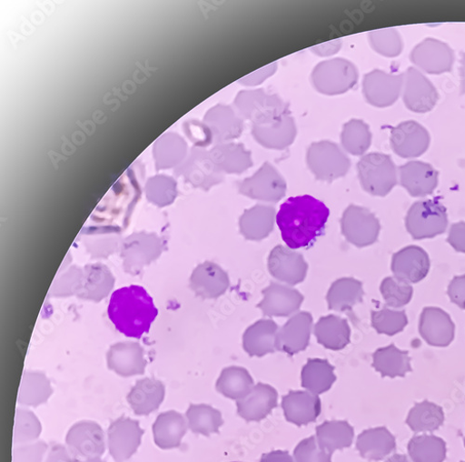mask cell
I'll return each instance as SVG.
<instances>
[{
	"label": "cell",
	"mask_w": 465,
	"mask_h": 462,
	"mask_svg": "<svg viewBox=\"0 0 465 462\" xmlns=\"http://www.w3.org/2000/svg\"><path fill=\"white\" fill-rule=\"evenodd\" d=\"M334 367L327 360L309 359L302 370V387L315 396L328 392L336 381Z\"/></svg>",
	"instance_id": "d590c367"
},
{
	"label": "cell",
	"mask_w": 465,
	"mask_h": 462,
	"mask_svg": "<svg viewBox=\"0 0 465 462\" xmlns=\"http://www.w3.org/2000/svg\"><path fill=\"white\" fill-rule=\"evenodd\" d=\"M82 462H105V461H104L100 457H95V458L86 459Z\"/></svg>",
	"instance_id": "be15d7a7"
},
{
	"label": "cell",
	"mask_w": 465,
	"mask_h": 462,
	"mask_svg": "<svg viewBox=\"0 0 465 462\" xmlns=\"http://www.w3.org/2000/svg\"><path fill=\"white\" fill-rule=\"evenodd\" d=\"M330 216L324 203L310 196L288 199L280 208L277 224L291 249L312 246L320 237Z\"/></svg>",
	"instance_id": "6da1fadb"
},
{
	"label": "cell",
	"mask_w": 465,
	"mask_h": 462,
	"mask_svg": "<svg viewBox=\"0 0 465 462\" xmlns=\"http://www.w3.org/2000/svg\"><path fill=\"white\" fill-rule=\"evenodd\" d=\"M43 432L42 423L36 416L27 409H17L15 413L14 441L25 445L40 437Z\"/></svg>",
	"instance_id": "c3c4849f"
},
{
	"label": "cell",
	"mask_w": 465,
	"mask_h": 462,
	"mask_svg": "<svg viewBox=\"0 0 465 462\" xmlns=\"http://www.w3.org/2000/svg\"><path fill=\"white\" fill-rule=\"evenodd\" d=\"M313 317L302 312L292 317L278 332L276 348L291 357L303 352L312 336Z\"/></svg>",
	"instance_id": "ac0fdd59"
},
{
	"label": "cell",
	"mask_w": 465,
	"mask_h": 462,
	"mask_svg": "<svg viewBox=\"0 0 465 462\" xmlns=\"http://www.w3.org/2000/svg\"><path fill=\"white\" fill-rule=\"evenodd\" d=\"M230 286L228 275L214 262L206 261L199 265L190 278V287L204 299H214L223 296Z\"/></svg>",
	"instance_id": "44dd1931"
},
{
	"label": "cell",
	"mask_w": 465,
	"mask_h": 462,
	"mask_svg": "<svg viewBox=\"0 0 465 462\" xmlns=\"http://www.w3.org/2000/svg\"><path fill=\"white\" fill-rule=\"evenodd\" d=\"M460 93L465 95V53L460 59Z\"/></svg>",
	"instance_id": "94428289"
},
{
	"label": "cell",
	"mask_w": 465,
	"mask_h": 462,
	"mask_svg": "<svg viewBox=\"0 0 465 462\" xmlns=\"http://www.w3.org/2000/svg\"><path fill=\"white\" fill-rule=\"evenodd\" d=\"M53 395L50 380L42 373H25L23 377L18 402L22 406L37 407L46 403Z\"/></svg>",
	"instance_id": "7bdbcfd3"
},
{
	"label": "cell",
	"mask_w": 465,
	"mask_h": 462,
	"mask_svg": "<svg viewBox=\"0 0 465 462\" xmlns=\"http://www.w3.org/2000/svg\"><path fill=\"white\" fill-rule=\"evenodd\" d=\"M372 359V367L382 377H405L412 371L408 352L399 350L394 344L377 350Z\"/></svg>",
	"instance_id": "ab89813d"
},
{
	"label": "cell",
	"mask_w": 465,
	"mask_h": 462,
	"mask_svg": "<svg viewBox=\"0 0 465 462\" xmlns=\"http://www.w3.org/2000/svg\"><path fill=\"white\" fill-rule=\"evenodd\" d=\"M396 438L385 427L364 431L357 441L361 455L370 460H381L396 449Z\"/></svg>",
	"instance_id": "836d02e7"
},
{
	"label": "cell",
	"mask_w": 465,
	"mask_h": 462,
	"mask_svg": "<svg viewBox=\"0 0 465 462\" xmlns=\"http://www.w3.org/2000/svg\"><path fill=\"white\" fill-rule=\"evenodd\" d=\"M430 259L423 249L408 246L396 253L392 260L395 277L408 284H417L428 276Z\"/></svg>",
	"instance_id": "ffe728a7"
},
{
	"label": "cell",
	"mask_w": 465,
	"mask_h": 462,
	"mask_svg": "<svg viewBox=\"0 0 465 462\" xmlns=\"http://www.w3.org/2000/svg\"><path fill=\"white\" fill-rule=\"evenodd\" d=\"M47 449L44 441L22 445L14 450L13 462H42Z\"/></svg>",
	"instance_id": "f5cc1de1"
},
{
	"label": "cell",
	"mask_w": 465,
	"mask_h": 462,
	"mask_svg": "<svg viewBox=\"0 0 465 462\" xmlns=\"http://www.w3.org/2000/svg\"><path fill=\"white\" fill-rule=\"evenodd\" d=\"M461 462H465V461H461Z\"/></svg>",
	"instance_id": "03108f58"
},
{
	"label": "cell",
	"mask_w": 465,
	"mask_h": 462,
	"mask_svg": "<svg viewBox=\"0 0 465 462\" xmlns=\"http://www.w3.org/2000/svg\"><path fill=\"white\" fill-rule=\"evenodd\" d=\"M402 94L406 106L415 113L432 110L439 100L436 87L414 67H410L405 74Z\"/></svg>",
	"instance_id": "9a60e30c"
},
{
	"label": "cell",
	"mask_w": 465,
	"mask_h": 462,
	"mask_svg": "<svg viewBox=\"0 0 465 462\" xmlns=\"http://www.w3.org/2000/svg\"><path fill=\"white\" fill-rule=\"evenodd\" d=\"M188 428L195 434L209 437L217 434L223 425L222 413L209 405H190L185 414Z\"/></svg>",
	"instance_id": "b9f144b4"
},
{
	"label": "cell",
	"mask_w": 465,
	"mask_h": 462,
	"mask_svg": "<svg viewBox=\"0 0 465 462\" xmlns=\"http://www.w3.org/2000/svg\"><path fill=\"white\" fill-rule=\"evenodd\" d=\"M107 366L123 377L142 375L146 367L143 350L134 342L114 344L107 354Z\"/></svg>",
	"instance_id": "cb8c5ba5"
},
{
	"label": "cell",
	"mask_w": 465,
	"mask_h": 462,
	"mask_svg": "<svg viewBox=\"0 0 465 462\" xmlns=\"http://www.w3.org/2000/svg\"><path fill=\"white\" fill-rule=\"evenodd\" d=\"M286 419L297 427L314 422L322 413V401L309 392L291 391L282 399Z\"/></svg>",
	"instance_id": "484cf974"
},
{
	"label": "cell",
	"mask_w": 465,
	"mask_h": 462,
	"mask_svg": "<svg viewBox=\"0 0 465 462\" xmlns=\"http://www.w3.org/2000/svg\"><path fill=\"white\" fill-rule=\"evenodd\" d=\"M107 314L112 324L122 334L141 338L149 331L159 311L147 291L134 285L112 294Z\"/></svg>",
	"instance_id": "7a4b0ae2"
},
{
	"label": "cell",
	"mask_w": 465,
	"mask_h": 462,
	"mask_svg": "<svg viewBox=\"0 0 465 462\" xmlns=\"http://www.w3.org/2000/svg\"><path fill=\"white\" fill-rule=\"evenodd\" d=\"M405 75L373 70L365 75L363 94L373 106L387 107L397 102L403 91Z\"/></svg>",
	"instance_id": "7c38bea8"
},
{
	"label": "cell",
	"mask_w": 465,
	"mask_h": 462,
	"mask_svg": "<svg viewBox=\"0 0 465 462\" xmlns=\"http://www.w3.org/2000/svg\"><path fill=\"white\" fill-rule=\"evenodd\" d=\"M443 409L429 401L416 404L407 418V425L414 433L434 432L443 425Z\"/></svg>",
	"instance_id": "ee69618b"
},
{
	"label": "cell",
	"mask_w": 465,
	"mask_h": 462,
	"mask_svg": "<svg viewBox=\"0 0 465 462\" xmlns=\"http://www.w3.org/2000/svg\"><path fill=\"white\" fill-rule=\"evenodd\" d=\"M276 209L272 206L257 205L244 212L240 219L241 234L249 241H261L269 236L274 229Z\"/></svg>",
	"instance_id": "f546056e"
},
{
	"label": "cell",
	"mask_w": 465,
	"mask_h": 462,
	"mask_svg": "<svg viewBox=\"0 0 465 462\" xmlns=\"http://www.w3.org/2000/svg\"><path fill=\"white\" fill-rule=\"evenodd\" d=\"M410 58L420 70L436 75L451 71L455 60L452 49L435 38H425L411 51Z\"/></svg>",
	"instance_id": "4fadbf2b"
},
{
	"label": "cell",
	"mask_w": 465,
	"mask_h": 462,
	"mask_svg": "<svg viewBox=\"0 0 465 462\" xmlns=\"http://www.w3.org/2000/svg\"><path fill=\"white\" fill-rule=\"evenodd\" d=\"M268 269L275 279L293 286L304 281L308 264L300 253L278 246L269 255Z\"/></svg>",
	"instance_id": "5bb4252c"
},
{
	"label": "cell",
	"mask_w": 465,
	"mask_h": 462,
	"mask_svg": "<svg viewBox=\"0 0 465 462\" xmlns=\"http://www.w3.org/2000/svg\"><path fill=\"white\" fill-rule=\"evenodd\" d=\"M341 233L346 241L357 247H366L376 243L381 225L368 209L351 206L341 219Z\"/></svg>",
	"instance_id": "9c48e42d"
},
{
	"label": "cell",
	"mask_w": 465,
	"mask_h": 462,
	"mask_svg": "<svg viewBox=\"0 0 465 462\" xmlns=\"http://www.w3.org/2000/svg\"><path fill=\"white\" fill-rule=\"evenodd\" d=\"M362 187L373 196H389L398 184V169L389 156L370 153L358 164Z\"/></svg>",
	"instance_id": "277c9868"
},
{
	"label": "cell",
	"mask_w": 465,
	"mask_h": 462,
	"mask_svg": "<svg viewBox=\"0 0 465 462\" xmlns=\"http://www.w3.org/2000/svg\"><path fill=\"white\" fill-rule=\"evenodd\" d=\"M188 429L184 417L174 410L162 413L153 426V441L162 449L179 447Z\"/></svg>",
	"instance_id": "83f0119b"
},
{
	"label": "cell",
	"mask_w": 465,
	"mask_h": 462,
	"mask_svg": "<svg viewBox=\"0 0 465 462\" xmlns=\"http://www.w3.org/2000/svg\"><path fill=\"white\" fill-rule=\"evenodd\" d=\"M450 300L465 310V276L455 277L448 289Z\"/></svg>",
	"instance_id": "11a10c76"
},
{
	"label": "cell",
	"mask_w": 465,
	"mask_h": 462,
	"mask_svg": "<svg viewBox=\"0 0 465 462\" xmlns=\"http://www.w3.org/2000/svg\"><path fill=\"white\" fill-rule=\"evenodd\" d=\"M279 326L273 320L262 319L250 326L243 336V348L252 357H262L277 350Z\"/></svg>",
	"instance_id": "f1b7e54d"
},
{
	"label": "cell",
	"mask_w": 465,
	"mask_h": 462,
	"mask_svg": "<svg viewBox=\"0 0 465 462\" xmlns=\"http://www.w3.org/2000/svg\"><path fill=\"white\" fill-rule=\"evenodd\" d=\"M296 135V126L290 114L273 125L252 127V136L255 140L270 149L287 148L294 142Z\"/></svg>",
	"instance_id": "4dcf8cb0"
},
{
	"label": "cell",
	"mask_w": 465,
	"mask_h": 462,
	"mask_svg": "<svg viewBox=\"0 0 465 462\" xmlns=\"http://www.w3.org/2000/svg\"><path fill=\"white\" fill-rule=\"evenodd\" d=\"M464 445H465V440H464Z\"/></svg>",
	"instance_id": "e7e4bbea"
},
{
	"label": "cell",
	"mask_w": 465,
	"mask_h": 462,
	"mask_svg": "<svg viewBox=\"0 0 465 462\" xmlns=\"http://www.w3.org/2000/svg\"><path fill=\"white\" fill-rule=\"evenodd\" d=\"M447 226L446 208L437 199L415 203L406 217V227L415 240L435 238L445 233Z\"/></svg>",
	"instance_id": "8992f818"
},
{
	"label": "cell",
	"mask_w": 465,
	"mask_h": 462,
	"mask_svg": "<svg viewBox=\"0 0 465 462\" xmlns=\"http://www.w3.org/2000/svg\"><path fill=\"white\" fill-rule=\"evenodd\" d=\"M278 69V64L272 63L244 76L239 83L244 86H257L273 75Z\"/></svg>",
	"instance_id": "db71d44e"
},
{
	"label": "cell",
	"mask_w": 465,
	"mask_h": 462,
	"mask_svg": "<svg viewBox=\"0 0 465 462\" xmlns=\"http://www.w3.org/2000/svg\"><path fill=\"white\" fill-rule=\"evenodd\" d=\"M217 142L227 143L239 138L244 128L243 120L237 111L229 105H217L208 115Z\"/></svg>",
	"instance_id": "e575fe53"
},
{
	"label": "cell",
	"mask_w": 465,
	"mask_h": 462,
	"mask_svg": "<svg viewBox=\"0 0 465 462\" xmlns=\"http://www.w3.org/2000/svg\"><path fill=\"white\" fill-rule=\"evenodd\" d=\"M213 160L222 173L241 175L253 166L252 153L242 144L223 143L213 150Z\"/></svg>",
	"instance_id": "1f68e13d"
},
{
	"label": "cell",
	"mask_w": 465,
	"mask_h": 462,
	"mask_svg": "<svg viewBox=\"0 0 465 462\" xmlns=\"http://www.w3.org/2000/svg\"><path fill=\"white\" fill-rule=\"evenodd\" d=\"M295 462H331V455L322 450L316 437L302 440L294 450Z\"/></svg>",
	"instance_id": "816d5d0a"
},
{
	"label": "cell",
	"mask_w": 465,
	"mask_h": 462,
	"mask_svg": "<svg viewBox=\"0 0 465 462\" xmlns=\"http://www.w3.org/2000/svg\"><path fill=\"white\" fill-rule=\"evenodd\" d=\"M163 252V244L154 235L134 234L123 247L125 271L139 274L143 266L156 259Z\"/></svg>",
	"instance_id": "e0dca14e"
},
{
	"label": "cell",
	"mask_w": 465,
	"mask_h": 462,
	"mask_svg": "<svg viewBox=\"0 0 465 462\" xmlns=\"http://www.w3.org/2000/svg\"><path fill=\"white\" fill-rule=\"evenodd\" d=\"M253 387L252 376L248 370L240 367L224 368L216 383V389L220 394L237 401L247 397Z\"/></svg>",
	"instance_id": "74e56055"
},
{
	"label": "cell",
	"mask_w": 465,
	"mask_h": 462,
	"mask_svg": "<svg viewBox=\"0 0 465 462\" xmlns=\"http://www.w3.org/2000/svg\"><path fill=\"white\" fill-rule=\"evenodd\" d=\"M341 48V41L336 40L312 48V51L322 57L331 56L338 53Z\"/></svg>",
	"instance_id": "680465c9"
},
{
	"label": "cell",
	"mask_w": 465,
	"mask_h": 462,
	"mask_svg": "<svg viewBox=\"0 0 465 462\" xmlns=\"http://www.w3.org/2000/svg\"><path fill=\"white\" fill-rule=\"evenodd\" d=\"M164 398L163 383L156 378L145 377L134 385L127 399L136 415L147 416L159 409Z\"/></svg>",
	"instance_id": "4316f807"
},
{
	"label": "cell",
	"mask_w": 465,
	"mask_h": 462,
	"mask_svg": "<svg viewBox=\"0 0 465 462\" xmlns=\"http://www.w3.org/2000/svg\"><path fill=\"white\" fill-rule=\"evenodd\" d=\"M307 165L322 181L331 182L343 177L351 169V162L341 147L331 141L313 143L307 151Z\"/></svg>",
	"instance_id": "52a82bcc"
},
{
	"label": "cell",
	"mask_w": 465,
	"mask_h": 462,
	"mask_svg": "<svg viewBox=\"0 0 465 462\" xmlns=\"http://www.w3.org/2000/svg\"><path fill=\"white\" fill-rule=\"evenodd\" d=\"M371 324L379 334L392 336L403 331L408 325V318L404 311L383 307L381 311L372 312Z\"/></svg>",
	"instance_id": "681fc988"
},
{
	"label": "cell",
	"mask_w": 465,
	"mask_h": 462,
	"mask_svg": "<svg viewBox=\"0 0 465 462\" xmlns=\"http://www.w3.org/2000/svg\"><path fill=\"white\" fill-rule=\"evenodd\" d=\"M114 279L109 269L102 264L89 265L85 267L84 283L79 291L82 298L100 301L105 297L114 286Z\"/></svg>",
	"instance_id": "60d3db41"
},
{
	"label": "cell",
	"mask_w": 465,
	"mask_h": 462,
	"mask_svg": "<svg viewBox=\"0 0 465 462\" xmlns=\"http://www.w3.org/2000/svg\"><path fill=\"white\" fill-rule=\"evenodd\" d=\"M143 430L137 420L122 417L111 423L108 429V448L114 462L131 458L141 445Z\"/></svg>",
	"instance_id": "8fae6325"
},
{
	"label": "cell",
	"mask_w": 465,
	"mask_h": 462,
	"mask_svg": "<svg viewBox=\"0 0 465 462\" xmlns=\"http://www.w3.org/2000/svg\"><path fill=\"white\" fill-rule=\"evenodd\" d=\"M364 295L362 283L354 278H341L331 286L327 301L329 309L335 312H346L362 301Z\"/></svg>",
	"instance_id": "8d00e7d4"
},
{
	"label": "cell",
	"mask_w": 465,
	"mask_h": 462,
	"mask_svg": "<svg viewBox=\"0 0 465 462\" xmlns=\"http://www.w3.org/2000/svg\"><path fill=\"white\" fill-rule=\"evenodd\" d=\"M448 243L457 252L465 253V222H459L451 226Z\"/></svg>",
	"instance_id": "9f6ffc18"
},
{
	"label": "cell",
	"mask_w": 465,
	"mask_h": 462,
	"mask_svg": "<svg viewBox=\"0 0 465 462\" xmlns=\"http://www.w3.org/2000/svg\"><path fill=\"white\" fill-rule=\"evenodd\" d=\"M234 104L240 117L253 126L273 125L290 114L288 105L280 96L263 90L242 91Z\"/></svg>",
	"instance_id": "3957f363"
},
{
	"label": "cell",
	"mask_w": 465,
	"mask_h": 462,
	"mask_svg": "<svg viewBox=\"0 0 465 462\" xmlns=\"http://www.w3.org/2000/svg\"><path fill=\"white\" fill-rule=\"evenodd\" d=\"M419 331L422 338L431 346H447L454 338L455 326L446 312L430 306L422 311Z\"/></svg>",
	"instance_id": "603a6c76"
},
{
	"label": "cell",
	"mask_w": 465,
	"mask_h": 462,
	"mask_svg": "<svg viewBox=\"0 0 465 462\" xmlns=\"http://www.w3.org/2000/svg\"><path fill=\"white\" fill-rule=\"evenodd\" d=\"M263 299L257 305L268 317H287L296 313L303 302V296L296 289L277 283L262 291Z\"/></svg>",
	"instance_id": "d6986e66"
},
{
	"label": "cell",
	"mask_w": 465,
	"mask_h": 462,
	"mask_svg": "<svg viewBox=\"0 0 465 462\" xmlns=\"http://www.w3.org/2000/svg\"><path fill=\"white\" fill-rule=\"evenodd\" d=\"M381 293L387 306L399 309L412 298V286L396 277H387L381 285Z\"/></svg>",
	"instance_id": "f907efd6"
},
{
	"label": "cell",
	"mask_w": 465,
	"mask_h": 462,
	"mask_svg": "<svg viewBox=\"0 0 465 462\" xmlns=\"http://www.w3.org/2000/svg\"><path fill=\"white\" fill-rule=\"evenodd\" d=\"M401 186L412 197L433 194L439 183V172L430 164L413 161L400 167Z\"/></svg>",
	"instance_id": "7402d4cb"
},
{
	"label": "cell",
	"mask_w": 465,
	"mask_h": 462,
	"mask_svg": "<svg viewBox=\"0 0 465 462\" xmlns=\"http://www.w3.org/2000/svg\"><path fill=\"white\" fill-rule=\"evenodd\" d=\"M413 462H443L446 443L435 436H420L411 438L408 447Z\"/></svg>",
	"instance_id": "f6af8a7d"
},
{
	"label": "cell",
	"mask_w": 465,
	"mask_h": 462,
	"mask_svg": "<svg viewBox=\"0 0 465 462\" xmlns=\"http://www.w3.org/2000/svg\"><path fill=\"white\" fill-rule=\"evenodd\" d=\"M358 81L359 72L355 65L342 58L322 62L312 73L314 87L326 95L344 94L354 88Z\"/></svg>",
	"instance_id": "5b68a950"
},
{
	"label": "cell",
	"mask_w": 465,
	"mask_h": 462,
	"mask_svg": "<svg viewBox=\"0 0 465 462\" xmlns=\"http://www.w3.org/2000/svg\"><path fill=\"white\" fill-rule=\"evenodd\" d=\"M278 398L275 388L258 383L247 397L237 401L238 413L247 421H260L278 407Z\"/></svg>",
	"instance_id": "d4e9b609"
},
{
	"label": "cell",
	"mask_w": 465,
	"mask_h": 462,
	"mask_svg": "<svg viewBox=\"0 0 465 462\" xmlns=\"http://www.w3.org/2000/svg\"><path fill=\"white\" fill-rule=\"evenodd\" d=\"M369 41L372 49L385 57H397L403 50L402 38L394 28L371 31Z\"/></svg>",
	"instance_id": "7dc6e473"
},
{
	"label": "cell",
	"mask_w": 465,
	"mask_h": 462,
	"mask_svg": "<svg viewBox=\"0 0 465 462\" xmlns=\"http://www.w3.org/2000/svg\"><path fill=\"white\" fill-rule=\"evenodd\" d=\"M341 144L343 148L352 156H364L371 145L369 126L361 120L348 122L342 129Z\"/></svg>",
	"instance_id": "bcb514c9"
},
{
	"label": "cell",
	"mask_w": 465,
	"mask_h": 462,
	"mask_svg": "<svg viewBox=\"0 0 465 462\" xmlns=\"http://www.w3.org/2000/svg\"><path fill=\"white\" fill-rule=\"evenodd\" d=\"M430 145V133L414 121L401 123L392 129L391 146L401 158H418L429 149Z\"/></svg>",
	"instance_id": "2e32d148"
},
{
	"label": "cell",
	"mask_w": 465,
	"mask_h": 462,
	"mask_svg": "<svg viewBox=\"0 0 465 462\" xmlns=\"http://www.w3.org/2000/svg\"><path fill=\"white\" fill-rule=\"evenodd\" d=\"M314 334L318 342L331 351H341L351 343V329L346 320L329 316L320 319Z\"/></svg>",
	"instance_id": "d6a6232c"
},
{
	"label": "cell",
	"mask_w": 465,
	"mask_h": 462,
	"mask_svg": "<svg viewBox=\"0 0 465 462\" xmlns=\"http://www.w3.org/2000/svg\"><path fill=\"white\" fill-rule=\"evenodd\" d=\"M260 462H294L292 457L287 451H272L263 454Z\"/></svg>",
	"instance_id": "91938a15"
},
{
	"label": "cell",
	"mask_w": 465,
	"mask_h": 462,
	"mask_svg": "<svg viewBox=\"0 0 465 462\" xmlns=\"http://www.w3.org/2000/svg\"><path fill=\"white\" fill-rule=\"evenodd\" d=\"M316 431L320 447L331 455L337 449L351 447L354 440V429L346 421H326Z\"/></svg>",
	"instance_id": "f35d334b"
},
{
	"label": "cell",
	"mask_w": 465,
	"mask_h": 462,
	"mask_svg": "<svg viewBox=\"0 0 465 462\" xmlns=\"http://www.w3.org/2000/svg\"><path fill=\"white\" fill-rule=\"evenodd\" d=\"M66 446L76 459L100 457L105 450L104 431L96 422L75 423L66 436Z\"/></svg>",
	"instance_id": "30bf717a"
},
{
	"label": "cell",
	"mask_w": 465,
	"mask_h": 462,
	"mask_svg": "<svg viewBox=\"0 0 465 462\" xmlns=\"http://www.w3.org/2000/svg\"><path fill=\"white\" fill-rule=\"evenodd\" d=\"M239 190L252 200L278 203L286 196L287 183L274 166L265 163L252 176L239 184Z\"/></svg>",
	"instance_id": "ba28073f"
},
{
	"label": "cell",
	"mask_w": 465,
	"mask_h": 462,
	"mask_svg": "<svg viewBox=\"0 0 465 462\" xmlns=\"http://www.w3.org/2000/svg\"><path fill=\"white\" fill-rule=\"evenodd\" d=\"M385 462H411L405 455L395 454Z\"/></svg>",
	"instance_id": "6125c7cd"
},
{
	"label": "cell",
	"mask_w": 465,
	"mask_h": 462,
	"mask_svg": "<svg viewBox=\"0 0 465 462\" xmlns=\"http://www.w3.org/2000/svg\"><path fill=\"white\" fill-rule=\"evenodd\" d=\"M46 462H80L62 445H54L52 447Z\"/></svg>",
	"instance_id": "6f0895ef"
}]
</instances>
